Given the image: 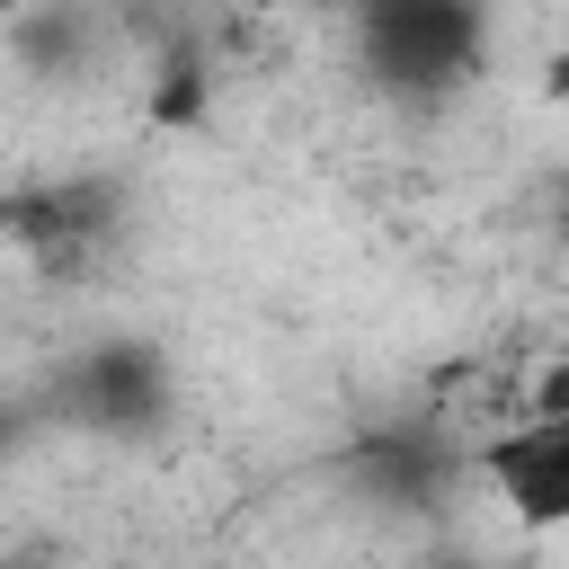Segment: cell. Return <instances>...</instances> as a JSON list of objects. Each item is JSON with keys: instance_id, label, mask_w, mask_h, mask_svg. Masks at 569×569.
Wrapping results in <instances>:
<instances>
[{"instance_id": "6da1fadb", "label": "cell", "mask_w": 569, "mask_h": 569, "mask_svg": "<svg viewBox=\"0 0 569 569\" xmlns=\"http://www.w3.org/2000/svg\"><path fill=\"white\" fill-rule=\"evenodd\" d=\"M356 44L382 89H445L489 53V9L480 0H373L356 9Z\"/></svg>"}, {"instance_id": "7a4b0ae2", "label": "cell", "mask_w": 569, "mask_h": 569, "mask_svg": "<svg viewBox=\"0 0 569 569\" xmlns=\"http://www.w3.org/2000/svg\"><path fill=\"white\" fill-rule=\"evenodd\" d=\"M480 480L498 489V507L525 533H569V409L516 427L507 445L480 453Z\"/></svg>"}, {"instance_id": "3957f363", "label": "cell", "mask_w": 569, "mask_h": 569, "mask_svg": "<svg viewBox=\"0 0 569 569\" xmlns=\"http://www.w3.org/2000/svg\"><path fill=\"white\" fill-rule=\"evenodd\" d=\"M542 71H551V98H560V107H569V44H560V53H551V62H542Z\"/></svg>"}, {"instance_id": "277c9868", "label": "cell", "mask_w": 569, "mask_h": 569, "mask_svg": "<svg viewBox=\"0 0 569 569\" xmlns=\"http://www.w3.org/2000/svg\"><path fill=\"white\" fill-rule=\"evenodd\" d=\"M311 9H347V18H356V9H373V0H311Z\"/></svg>"}]
</instances>
